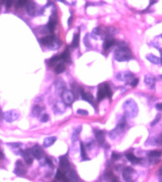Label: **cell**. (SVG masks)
Wrapping results in <instances>:
<instances>
[{
	"instance_id": "8d00e7d4",
	"label": "cell",
	"mask_w": 162,
	"mask_h": 182,
	"mask_svg": "<svg viewBox=\"0 0 162 182\" xmlns=\"http://www.w3.org/2000/svg\"><path fill=\"white\" fill-rule=\"evenodd\" d=\"M29 1H30V0H18L17 5L19 7H22V6L27 5Z\"/></svg>"
},
{
	"instance_id": "5bb4252c",
	"label": "cell",
	"mask_w": 162,
	"mask_h": 182,
	"mask_svg": "<svg viewBox=\"0 0 162 182\" xmlns=\"http://www.w3.org/2000/svg\"><path fill=\"white\" fill-rule=\"evenodd\" d=\"M80 95L82 97V99H84L86 101L88 102L89 103L91 104V105H94V103H95V99H94V97L91 93L89 92H84V90L82 89H80Z\"/></svg>"
},
{
	"instance_id": "6f0895ef",
	"label": "cell",
	"mask_w": 162,
	"mask_h": 182,
	"mask_svg": "<svg viewBox=\"0 0 162 182\" xmlns=\"http://www.w3.org/2000/svg\"><path fill=\"white\" fill-rule=\"evenodd\" d=\"M161 38H162V35H161Z\"/></svg>"
},
{
	"instance_id": "f546056e",
	"label": "cell",
	"mask_w": 162,
	"mask_h": 182,
	"mask_svg": "<svg viewBox=\"0 0 162 182\" xmlns=\"http://www.w3.org/2000/svg\"><path fill=\"white\" fill-rule=\"evenodd\" d=\"M65 70V67L64 64L62 63H58L54 68V72L57 74H60L63 73Z\"/></svg>"
},
{
	"instance_id": "7bdbcfd3",
	"label": "cell",
	"mask_w": 162,
	"mask_h": 182,
	"mask_svg": "<svg viewBox=\"0 0 162 182\" xmlns=\"http://www.w3.org/2000/svg\"><path fill=\"white\" fill-rule=\"evenodd\" d=\"M14 0H6V7L10 8L11 7L13 3H14Z\"/></svg>"
},
{
	"instance_id": "d6986e66",
	"label": "cell",
	"mask_w": 162,
	"mask_h": 182,
	"mask_svg": "<svg viewBox=\"0 0 162 182\" xmlns=\"http://www.w3.org/2000/svg\"><path fill=\"white\" fill-rule=\"evenodd\" d=\"M56 141V137L55 136H48V137L46 138L44 140L43 145L44 147H49L50 146L54 144V142Z\"/></svg>"
},
{
	"instance_id": "277c9868",
	"label": "cell",
	"mask_w": 162,
	"mask_h": 182,
	"mask_svg": "<svg viewBox=\"0 0 162 182\" xmlns=\"http://www.w3.org/2000/svg\"><path fill=\"white\" fill-rule=\"evenodd\" d=\"M61 99L65 105L69 106L72 105L74 102V95L72 91L64 90L61 92Z\"/></svg>"
},
{
	"instance_id": "603a6c76",
	"label": "cell",
	"mask_w": 162,
	"mask_h": 182,
	"mask_svg": "<svg viewBox=\"0 0 162 182\" xmlns=\"http://www.w3.org/2000/svg\"><path fill=\"white\" fill-rule=\"evenodd\" d=\"M146 59L150 61V63L155 65H158L161 62L160 58L153 54H148V55H146Z\"/></svg>"
},
{
	"instance_id": "4dcf8cb0",
	"label": "cell",
	"mask_w": 162,
	"mask_h": 182,
	"mask_svg": "<svg viewBox=\"0 0 162 182\" xmlns=\"http://www.w3.org/2000/svg\"><path fill=\"white\" fill-rule=\"evenodd\" d=\"M55 178H56V179L58 180H63V181H67V180L65 175L63 174V171L61 170H57L56 175H55Z\"/></svg>"
},
{
	"instance_id": "b9f144b4",
	"label": "cell",
	"mask_w": 162,
	"mask_h": 182,
	"mask_svg": "<svg viewBox=\"0 0 162 182\" xmlns=\"http://www.w3.org/2000/svg\"><path fill=\"white\" fill-rule=\"evenodd\" d=\"M8 145H10L12 148H18L20 147L22 144L21 143H11V144H8Z\"/></svg>"
},
{
	"instance_id": "ee69618b",
	"label": "cell",
	"mask_w": 162,
	"mask_h": 182,
	"mask_svg": "<svg viewBox=\"0 0 162 182\" xmlns=\"http://www.w3.org/2000/svg\"><path fill=\"white\" fill-rule=\"evenodd\" d=\"M156 142H157V144L162 145V134H161V135L157 138V141H156Z\"/></svg>"
},
{
	"instance_id": "52a82bcc",
	"label": "cell",
	"mask_w": 162,
	"mask_h": 182,
	"mask_svg": "<svg viewBox=\"0 0 162 182\" xmlns=\"http://www.w3.org/2000/svg\"><path fill=\"white\" fill-rule=\"evenodd\" d=\"M56 23H57V18H56V11H53L51 14V17L50 18L49 22H48L47 24V29L50 32H54L55 28H56Z\"/></svg>"
},
{
	"instance_id": "3957f363",
	"label": "cell",
	"mask_w": 162,
	"mask_h": 182,
	"mask_svg": "<svg viewBox=\"0 0 162 182\" xmlns=\"http://www.w3.org/2000/svg\"><path fill=\"white\" fill-rule=\"evenodd\" d=\"M20 116V115L16 110H9L3 113V118L5 120V122L8 123H12L16 120H17Z\"/></svg>"
},
{
	"instance_id": "83f0119b",
	"label": "cell",
	"mask_w": 162,
	"mask_h": 182,
	"mask_svg": "<svg viewBox=\"0 0 162 182\" xmlns=\"http://www.w3.org/2000/svg\"><path fill=\"white\" fill-rule=\"evenodd\" d=\"M101 30H100L99 27H96L94 29L91 34V36L94 39H98L101 36Z\"/></svg>"
},
{
	"instance_id": "7c38bea8",
	"label": "cell",
	"mask_w": 162,
	"mask_h": 182,
	"mask_svg": "<svg viewBox=\"0 0 162 182\" xmlns=\"http://www.w3.org/2000/svg\"><path fill=\"white\" fill-rule=\"evenodd\" d=\"M55 41H56V37L54 35H50L41 39L40 43L45 46H50Z\"/></svg>"
},
{
	"instance_id": "f6af8a7d",
	"label": "cell",
	"mask_w": 162,
	"mask_h": 182,
	"mask_svg": "<svg viewBox=\"0 0 162 182\" xmlns=\"http://www.w3.org/2000/svg\"><path fill=\"white\" fill-rule=\"evenodd\" d=\"M155 107L156 108L159 110V111H162V103H157L156 105H155Z\"/></svg>"
},
{
	"instance_id": "816d5d0a",
	"label": "cell",
	"mask_w": 162,
	"mask_h": 182,
	"mask_svg": "<svg viewBox=\"0 0 162 182\" xmlns=\"http://www.w3.org/2000/svg\"><path fill=\"white\" fill-rule=\"evenodd\" d=\"M56 1H60V2H61V3H65V0H56Z\"/></svg>"
},
{
	"instance_id": "1f68e13d",
	"label": "cell",
	"mask_w": 162,
	"mask_h": 182,
	"mask_svg": "<svg viewBox=\"0 0 162 182\" xmlns=\"http://www.w3.org/2000/svg\"><path fill=\"white\" fill-rule=\"evenodd\" d=\"M41 113V107L39 106L38 105H35L34 106L33 109H32V115H33L34 116H39L40 115V114Z\"/></svg>"
},
{
	"instance_id": "ffe728a7",
	"label": "cell",
	"mask_w": 162,
	"mask_h": 182,
	"mask_svg": "<svg viewBox=\"0 0 162 182\" xmlns=\"http://www.w3.org/2000/svg\"><path fill=\"white\" fill-rule=\"evenodd\" d=\"M65 104L58 102L54 106L53 111L54 114H61L65 111Z\"/></svg>"
},
{
	"instance_id": "74e56055",
	"label": "cell",
	"mask_w": 162,
	"mask_h": 182,
	"mask_svg": "<svg viewBox=\"0 0 162 182\" xmlns=\"http://www.w3.org/2000/svg\"><path fill=\"white\" fill-rule=\"evenodd\" d=\"M49 118H50V117L48 114H43V115L41 116L40 120L42 123H45V122H47L48 120H49Z\"/></svg>"
},
{
	"instance_id": "7dc6e473",
	"label": "cell",
	"mask_w": 162,
	"mask_h": 182,
	"mask_svg": "<svg viewBox=\"0 0 162 182\" xmlns=\"http://www.w3.org/2000/svg\"><path fill=\"white\" fill-rule=\"evenodd\" d=\"M72 18H73V15H72H72H70V18H69V20H68V25H69V26H70L71 23H72Z\"/></svg>"
},
{
	"instance_id": "681fc988",
	"label": "cell",
	"mask_w": 162,
	"mask_h": 182,
	"mask_svg": "<svg viewBox=\"0 0 162 182\" xmlns=\"http://www.w3.org/2000/svg\"><path fill=\"white\" fill-rule=\"evenodd\" d=\"M150 6L153 5L155 3H156L157 2V0H150Z\"/></svg>"
},
{
	"instance_id": "7a4b0ae2",
	"label": "cell",
	"mask_w": 162,
	"mask_h": 182,
	"mask_svg": "<svg viewBox=\"0 0 162 182\" xmlns=\"http://www.w3.org/2000/svg\"><path fill=\"white\" fill-rule=\"evenodd\" d=\"M123 108H124L125 115L131 118H135L138 113L137 104L132 99L125 101L124 105H123Z\"/></svg>"
},
{
	"instance_id": "836d02e7",
	"label": "cell",
	"mask_w": 162,
	"mask_h": 182,
	"mask_svg": "<svg viewBox=\"0 0 162 182\" xmlns=\"http://www.w3.org/2000/svg\"><path fill=\"white\" fill-rule=\"evenodd\" d=\"M104 84V87H105V92L106 94V97H108L110 99L112 97V91L111 89H110V87L107 84Z\"/></svg>"
},
{
	"instance_id": "ba28073f",
	"label": "cell",
	"mask_w": 162,
	"mask_h": 182,
	"mask_svg": "<svg viewBox=\"0 0 162 182\" xmlns=\"http://www.w3.org/2000/svg\"><path fill=\"white\" fill-rule=\"evenodd\" d=\"M135 174V171L133 168L127 166L126 167L122 172V177L124 180L126 181H130L132 180V178Z\"/></svg>"
},
{
	"instance_id": "ac0fdd59",
	"label": "cell",
	"mask_w": 162,
	"mask_h": 182,
	"mask_svg": "<svg viewBox=\"0 0 162 182\" xmlns=\"http://www.w3.org/2000/svg\"><path fill=\"white\" fill-rule=\"evenodd\" d=\"M105 97H106V94L104 87V84H102L101 86L99 87L98 93H97V99L98 101H100L104 99Z\"/></svg>"
},
{
	"instance_id": "4316f807",
	"label": "cell",
	"mask_w": 162,
	"mask_h": 182,
	"mask_svg": "<svg viewBox=\"0 0 162 182\" xmlns=\"http://www.w3.org/2000/svg\"><path fill=\"white\" fill-rule=\"evenodd\" d=\"M60 60H61L60 56H58V55H55V56H54L53 57L51 58V59L48 60V65H49L50 67H53L56 65V64L58 62V61H59Z\"/></svg>"
},
{
	"instance_id": "bcb514c9",
	"label": "cell",
	"mask_w": 162,
	"mask_h": 182,
	"mask_svg": "<svg viewBox=\"0 0 162 182\" xmlns=\"http://www.w3.org/2000/svg\"><path fill=\"white\" fill-rule=\"evenodd\" d=\"M65 3L69 5H74L76 3V0H65Z\"/></svg>"
},
{
	"instance_id": "f35d334b",
	"label": "cell",
	"mask_w": 162,
	"mask_h": 182,
	"mask_svg": "<svg viewBox=\"0 0 162 182\" xmlns=\"http://www.w3.org/2000/svg\"><path fill=\"white\" fill-rule=\"evenodd\" d=\"M138 83H139V79H136V78H135V79H134L133 80H132L131 81L130 84H131V87H136V86H137Z\"/></svg>"
},
{
	"instance_id": "9f6ffc18",
	"label": "cell",
	"mask_w": 162,
	"mask_h": 182,
	"mask_svg": "<svg viewBox=\"0 0 162 182\" xmlns=\"http://www.w3.org/2000/svg\"><path fill=\"white\" fill-rule=\"evenodd\" d=\"M161 57H162V50H161ZM161 61H162V59H161Z\"/></svg>"
},
{
	"instance_id": "4fadbf2b",
	"label": "cell",
	"mask_w": 162,
	"mask_h": 182,
	"mask_svg": "<svg viewBox=\"0 0 162 182\" xmlns=\"http://www.w3.org/2000/svg\"><path fill=\"white\" fill-rule=\"evenodd\" d=\"M95 136L97 142H98L99 144L103 145L105 144V132L101 130L96 129L95 130Z\"/></svg>"
},
{
	"instance_id": "484cf974",
	"label": "cell",
	"mask_w": 162,
	"mask_h": 182,
	"mask_svg": "<svg viewBox=\"0 0 162 182\" xmlns=\"http://www.w3.org/2000/svg\"><path fill=\"white\" fill-rule=\"evenodd\" d=\"M81 130H82V126H79L75 130V131L74 132L72 136V141L73 142H76L77 140H78L79 136V134H80Z\"/></svg>"
},
{
	"instance_id": "e575fe53",
	"label": "cell",
	"mask_w": 162,
	"mask_h": 182,
	"mask_svg": "<svg viewBox=\"0 0 162 182\" xmlns=\"http://www.w3.org/2000/svg\"><path fill=\"white\" fill-rule=\"evenodd\" d=\"M160 119H161V115H160V114H158V115H157L156 117H155V118L153 120V121L151 122V126H153L156 125L157 123H158V122H159Z\"/></svg>"
},
{
	"instance_id": "c3c4849f",
	"label": "cell",
	"mask_w": 162,
	"mask_h": 182,
	"mask_svg": "<svg viewBox=\"0 0 162 182\" xmlns=\"http://www.w3.org/2000/svg\"><path fill=\"white\" fill-rule=\"evenodd\" d=\"M159 180L162 181V168L159 171Z\"/></svg>"
},
{
	"instance_id": "ab89813d",
	"label": "cell",
	"mask_w": 162,
	"mask_h": 182,
	"mask_svg": "<svg viewBox=\"0 0 162 182\" xmlns=\"http://www.w3.org/2000/svg\"><path fill=\"white\" fill-rule=\"evenodd\" d=\"M77 113L80 115H88V112L87 110L84 109H78L77 111Z\"/></svg>"
},
{
	"instance_id": "9c48e42d",
	"label": "cell",
	"mask_w": 162,
	"mask_h": 182,
	"mask_svg": "<svg viewBox=\"0 0 162 182\" xmlns=\"http://www.w3.org/2000/svg\"><path fill=\"white\" fill-rule=\"evenodd\" d=\"M32 152L34 158H35L37 160L41 159L44 156V151L42 149L41 146L39 145H35L33 146V147L32 149Z\"/></svg>"
},
{
	"instance_id": "8992f818",
	"label": "cell",
	"mask_w": 162,
	"mask_h": 182,
	"mask_svg": "<svg viewBox=\"0 0 162 182\" xmlns=\"http://www.w3.org/2000/svg\"><path fill=\"white\" fill-rule=\"evenodd\" d=\"M14 173L17 176H24L27 173V168H25V164L20 160H17L15 163V168Z\"/></svg>"
},
{
	"instance_id": "e0dca14e",
	"label": "cell",
	"mask_w": 162,
	"mask_h": 182,
	"mask_svg": "<svg viewBox=\"0 0 162 182\" xmlns=\"http://www.w3.org/2000/svg\"><path fill=\"white\" fill-rule=\"evenodd\" d=\"M144 83L146 85L151 87V88L153 87L155 84V79L153 75L150 74H148L144 77Z\"/></svg>"
},
{
	"instance_id": "60d3db41",
	"label": "cell",
	"mask_w": 162,
	"mask_h": 182,
	"mask_svg": "<svg viewBox=\"0 0 162 182\" xmlns=\"http://www.w3.org/2000/svg\"><path fill=\"white\" fill-rule=\"evenodd\" d=\"M112 158L114 159V160H118V159L120 158V155L118 153H116L115 152H113L112 154Z\"/></svg>"
},
{
	"instance_id": "8fae6325",
	"label": "cell",
	"mask_w": 162,
	"mask_h": 182,
	"mask_svg": "<svg viewBox=\"0 0 162 182\" xmlns=\"http://www.w3.org/2000/svg\"><path fill=\"white\" fill-rule=\"evenodd\" d=\"M115 44V39L113 38L112 35H107L105 37V39L103 43V49L105 51L109 50Z\"/></svg>"
},
{
	"instance_id": "f907efd6",
	"label": "cell",
	"mask_w": 162,
	"mask_h": 182,
	"mask_svg": "<svg viewBox=\"0 0 162 182\" xmlns=\"http://www.w3.org/2000/svg\"><path fill=\"white\" fill-rule=\"evenodd\" d=\"M3 114L2 113L1 108H0V120H1L3 118Z\"/></svg>"
},
{
	"instance_id": "11a10c76",
	"label": "cell",
	"mask_w": 162,
	"mask_h": 182,
	"mask_svg": "<svg viewBox=\"0 0 162 182\" xmlns=\"http://www.w3.org/2000/svg\"><path fill=\"white\" fill-rule=\"evenodd\" d=\"M160 78L162 79V75H160Z\"/></svg>"
},
{
	"instance_id": "db71d44e",
	"label": "cell",
	"mask_w": 162,
	"mask_h": 182,
	"mask_svg": "<svg viewBox=\"0 0 162 182\" xmlns=\"http://www.w3.org/2000/svg\"><path fill=\"white\" fill-rule=\"evenodd\" d=\"M0 157H3V153L1 150H0Z\"/></svg>"
},
{
	"instance_id": "30bf717a",
	"label": "cell",
	"mask_w": 162,
	"mask_h": 182,
	"mask_svg": "<svg viewBox=\"0 0 162 182\" xmlns=\"http://www.w3.org/2000/svg\"><path fill=\"white\" fill-rule=\"evenodd\" d=\"M59 166L61 171H67L70 169V163L65 156H61L59 158Z\"/></svg>"
},
{
	"instance_id": "2e32d148",
	"label": "cell",
	"mask_w": 162,
	"mask_h": 182,
	"mask_svg": "<svg viewBox=\"0 0 162 182\" xmlns=\"http://www.w3.org/2000/svg\"><path fill=\"white\" fill-rule=\"evenodd\" d=\"M61 60H62L63 61H65L67 63H70L72 59H71V56H70V52L69 49L67 48L65 50H64V51L62 53V54H61L60 56Z\"/></svg>"
},
{
	"instance_id": "9a60e30c",
	"label": "cell",
	"mask_w": 162,
	"mask_h": 182,
	"mask_svg": "<svg viewBox=\"0 0 162 182\" xmlns=\"http://www.w3.org/2000/svg\"><path fill=\"white\" fill-rule=\"evenodd\" d=\"M27 12L30 16H34L36 12V8H35V4L32 1H29L26 5Z\"/></svg>"
},
{
	"instance_id": "5b68a950",
	"label": "cell",
	"mask_w": 162,
	"mask_h": 182,
	"mask_svg": "<svg viewBox=\"0 0 162 182\" xmlns=\"http://www.w3.org/2000/svg\"><path fill=\"white\" fill-rule=\"evenodd\" d=\"M20 154L22 156V158H24L25 162H26V164L30 165L33 162L34 157L33 156V154H32V149H25V150H20Z\"/></svg>"
},
{
	"instance_id": "d4e9b609",
	"label": "cell",
	"mask_w": 162,
	"mask_h": 182,
	"mask_svg": "<svg viewBox=\"0 0 162 182\" xmlns=\"http://www.w3.org/2000/svg\"><path fill=\"white\" fill-rule=\"evenodd\" d=\"M80 156H81V158H82V161L88 160L89 159L87 158V156L85 146H84L82 142L80 143Z\"/></svg>"
},
{
	"instance_id": "f5cc1de1",
	"label": "cell",
	"mask_w": 162,
	"mask_h": 182,
	"mask_svg": "<svg viewBox=\"0 0 162 182\" xmlns=\"http://www.w3.org/2000/svg\"><path fill=\"white\" fill-rule=\"evenodd\" d=\"M4 1L5 0H0V6H1L3 3H4Z\"/></svg>"
},
{
	"instance_id": "d590c367",
	"label": "cell",
	"mask_w": 162,
	"mask_h": 182,
	"mask_svg": "<svg viewBox=\"0 0 162 182\" xmlns=\"http://www.w3.org/2000/svg\"><path fill=\"white\" fill-rule=\"evenodd\" d=\"M84 43L85 44L86 47L89 48L91 46V43L89 41V35L86 34L85 35V37L84 38Z\"/></svg>"
},
{
	"instance_id": "44dd1931",
	"label": "cell",
	"mask_w": 162,
	"mask_h": 182,
	"mask_svg": "<svg viewBox=\"0 0 162 182\" xmlns=\"http://www.w3.org/2000/svg\"><path fill=\"white\" fill-rule=\"evenodd\" d=\"M162 154V151H158V150H154L150 151L148 153V156L149 158H150L151 160H155L158 158H160V156Z\"/></svg>"
},
{
	"instance_id": "d6a6232c",
	"label": "cell",
	"mask_w": 162,
	"mask_h": 182,
	"mask_svg": "<svg viewBox=\"0 0 162 182\" xmlns=\"http://www.w3.org/2000/svg\"><path fill=\"white\" fill-rule=\"evenodd\" d=\"M72 93L74 94V97H78L79 94H80V88L78 87L76 84H74L72 85Z\"/></svg>"
},
{
	"instance_id": "cb8c5ba5",
	"label": "cell",
	"mask_w": 162,
	"mask_h": 182,
	"mask_svg": "<svg viewBox=\"0 0 162 182\" xmlns=\"http://www.w3.org/2000/svg\"><path fill=\"white\" fill-rule=\"evenodd\" d=\"M67 172V178H69V179H70L71 180H74V181L78 180L79 177H78V175H77L76 171L69 169V170H68Z\"/></svg>"
},
{
	"instance_id": "6da1fadb",
	"label": "cell",
	"mask_w": 162,
	"mask_h": 182,
	"mask_svg": "<svg viewBox=\"0 0 162 182\" xmlns=\"http://www.w3.org/2000/svg\"><path fill=\"white\" fill-rule=\"evenodd\" d=\"M114 57L115 59L118 62L127 61L132 58V53L129 48L121 46L115 50Z\"/></svg>"
},
{
	"instance_id": "f1b7e54d",
	"label": "cell",
	"mask_w": 162,
	"mask_h": 182,
	"mask_svg": "<svg viewBox=\"0 0 162 182\" xmlns=\"http://www.w3.org/2000/svg\"><path fill=\"white\" fill-rule=\"evenodd\" d=\"M79 45V34H76L74 35L73 40L71 44V47L77 48Z\"/></svg>"
},
{
	"instance_id": "7402d4cb",
	"label": "cell",
	"mask_w": 162,
	"mask_h": 182,
	"mask_svg": "<svg viewBox=\"0 0 162 182\" xmlns=\"http://www.w3.org/2000/svg\"><path fill=\"white\" fill-rule=\"evenodd\" d=\"M126 158H127L132 164H134L139 163V162H141L142 160L141 158H139L135 156L132 153H128L126 154Z\"/></svg>"
}]
</instances>
